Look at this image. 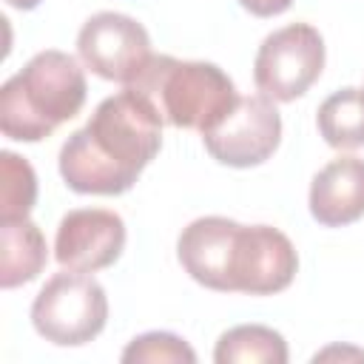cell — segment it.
I'll list each match as a JSON object with an SVG mask.
<instances>
[{"instance_id": "ac0fdd59", "label": "cell", "mask_w": 364, "mask_h": 364, "mask_svg": "<svg viewBox=\"0 0 364 364\" xmlns=\"http://www.w3.org/2000/svg\"><path fill=\"white\" fill-rule=\"evenodd\" d=\"M333 355H355V358H364V353L361 350H341V347H330V350H324V353H316V358L313 361H318V358H333Z\"/></svg>"}, {"instance_id": "7a4b0ae2", "label": "cell", "mask_w": 364, "mask_h": 364, "mask_svg": "<svg viewBox=\"0 0 364 364\" xmlns=\"http://www.w3.org/2000/svg\"><path fill=\"white\" fill-rule=\"evenodd\" d=\"M80 63L57 48L34 54L0 88V131L14 142H40L85 105Z\"/></svg>"}, {"instance_id": "7c38bea8", "label": "cell", "mask_w": 364, "mask_h": 364, "mask_svg": "<svg viewBox=\"0 0 364 364\" xmlns=\"http://www.w3.org/2000/svg\"><path fill=\"white\" fill-rule=\"evenodd\" d=\"M48 247L43 230L26 219H0V287L28 284L43 273Z\"/></svg>"}, {"instance_id": "9a60e30c", "label": "cell", "mask_w": 364, "mask_h": 364, "mask_svg": "<svg viewBox=\"0 0 364 364\" xmlns=\"http://www.w3.org/2000/svg\"><path fill=\"white\" fill-rule=\"evenodd\" d=\"M37 202V176L26 156L0 151V219H26Z\"/></svg>"}, {"instance_id": "6da1fadb", "label": "cell", "mask_w": 364, "mask_h": 364, "mask_svg": "<svg viewBox=\"0 0 364 364\" xmlns=\"http://www.w3.org/2000/svg\"><path fill=\"white\" fill-rule=\"evenodd\" d=\"M162 148V117L125 85L105 97L91 119L60 148V176L77 193L117 196L136 185Z\"/></svg>"}, {"instance_id": "ba28073f", "label": "cell", "mask_w": 364, "mask_h": 364, "mask_svg": "<svg viewBox=\"0 0 364 364\" xmlns=\"http://www.w3.org/2000/svg\"><path fill=\"white\" fill-rule=\"evenodd\" d=\"M299 270L293 242L270 225H242L233 250V293L273 296L290 287Z\"/></svg>"}, {"instance_id": "5b68a950", "label": "cell", "mask_w": 364, "mask_h": 364, "mask_svg": "<svg viewBox=\"0 0 364 364\" xmlns=\"http://www.w3.org/2000/svg\"><path fill=\"white\" fill-rule=\"evenodd\" d=\"M324 71V40L310 23H290L267 34L253 60L256 88L273 102H293Z\"/></svg>"}, {"instance_id": "8fae6325", "label": "cell", "mask_w": 364, "mask_h": 364, "mask_svg": "<svg viewBox=\"0 0 364 364\" xmlns=\"http://www.w3.org/2000/svg\"><path fill=\"white\" fill-rule=\"evenodd\" d=\"M310 213L324 228H344L364 216V159L338 156L310 182Z\"/></svg>"}, {"instance_id": "4fadbf2b", "label": "cell", "mask_w": 364, "mask_h": 364, "mask_svg": "<svg viewBox=\"0 0 364 364\" xmlns=\"http://www.w3.org/2000/svg\"><path fill=\"white\" fill-rule=\"evenodd\" d=\"M216 364H287V341L264 324H239L219 336Z\"/></svg>"}, {"instance_id": "2e32d148", "label": "cell", "mask_w": 364, "mask_h": 364, "mask_svg": "<svg viewBox=\"0 0 364 364\" xmlns=\"http://www.w3.org/2000/svg\"><path fill=\"white\" fill-rule=\"evenodd\" d=\"M122 361L125 364H193L196 353L185 338L165 330H151L128 341V347L122 350Z\"/></svg>"}, {"instance_id": "3957f363", "label": "cell", "mask_w": 364, "mask_h": 364, "mask_svg": "<svg viewBox=\"0 0 364 364\" xmlns=\"http://www.w3.org/2000/svg\"><path fill=\"white\" fill-rule=\"evenodd\" d=\"M128 88L142 94L162 122L199 134L213 128L239 100L233 80L216 63L168 54H154Z\"/></svg>"}, {"instance_id": "277c9868", "label": "cell", "mask_w": 364, "mask_h": 364, "mask_svg": "<svg viewBox=\"0 0 364 364\" xmlns=\"http://www.w3.org/2000/svg\"><path fill=\"white\" fill-rule=\"evenodd\" d=\"M108 321V296L102 284L80 270L54 273L31 304L34 330L57 347H80L94 341Z\"/></svg>"}, {"instance_id": "e0dca14e", "label": "cell", "mask_w": 364, "mask_h": 364, "mask_svg": "<svg viewBox=\"0 0 364 364\" xmlns=\"http://www.w3.org/2000/svg\"><path fill=\"white\" fill-rule=\"evenodd\" d=\"M239 6L256 17H276L293 6V0H239Z\"/></svg>"}, {"instance_id": "8992f818", "label": "cell", "mask_w": 364, "mask_h": 364, "mask_svg": "<svg viewBox=\"0 0 364 364\" xmlns=\"http://www.w3.org/2000/svg\"><path fill=\"white\" fill-rule=\"evenodd\" d=\"M208 154L230 168H253L273 156L282 142V117L270 97L247 94L202 134Z\"/></svg>"}, {"instance_id": "d6986e66", "label": "cell", "mask_w": 364, "mask_h": 364, "mask_svg": "<svg viewBox=\"0 0 364 364\" xmlns=\"http://www.w3.org/2000/svg\"><path fill=\"white\" fill-rule=\"evenodd\" d=\"M9 6H14V9H20V11H28V9H37L43 0H6Z\"/></svg>"}, {"instance_id": "30bf717a", "label": "cell", "mask_w": 364, "mask_h": 364, "mask_svg": "<svg viewBox=\"0 0 364 364\" xmlns=\"http://www.w3.org/2000/svg\"><path fill=\"white\" fill-rule=\"evenodd\" d=\"M239 228L242 225L228 216H199L182 228L176 256L185 273L208 290L233 293V250Z\"/></svg>"}, {"instance_id": "52a82bcc", "label": "cell", "mask_w": 364, "mask_h": 364, "mask_svg": "<svg viewBox=\"0 0 364 364\" xmlns=\"http://www.w3.org/2000/svg\"><path fill=\"white\" fill-rule=\"evenodd\" d=\"M77 54L97 77L122 85H131L154 57L145 26L119 11L91 14L77 34Z\"/></svg>"}, {"instance_id": "5bb4252c", "label": "cell", "mask_w": 364, "mask_h": 364, "mask_svg": "<svg viewBox=\"0 0 364 364\" xmlns=\"http://www.w3.org/2000/svg\"><path fill=\"white\" fill-rule=\"evenodd\" d=\"M318 134L330 148L353 151L364 145V91L338 88L333 91L316 114Z\"/></svg>"}, {"instance_id": "9c48e42d", "label": "cell", "mask_w": 364, "mask_h": 364, "mask_svg": "<svg viewBox=\"0 0 364 364\" xmlns=\"http://www.w3.org/2000/svg\"><path fill=\"white\" fill-rule=\"evenodd\" d=\"M125 247V222L108 208H74L57 225L54 259L80 273H94L119 259Z\"/></svg>"}]
</instances>
